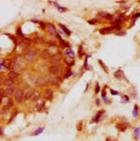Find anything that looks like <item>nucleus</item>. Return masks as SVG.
<instances>
[{"label":"nucleus","mask_w":140,"mask_h":141,"mask_svg":"<svg viewBox=\"0 0 140 141\" xmlns=\"http://www.w3.org/2000/svg\"><path fill=\"white\" fill-rule=\"evenodd\" d=\"M14 98H15V101L17 102L20 103L22 102L23 99L24 98V93L22 89H17V91L15 92V95H14Z\"/></svg>","instance_id":"nucleus-1"},{"label":"nucleus","mask_w":140,"mask_h":141,"mask_svg":"<svg viewBox=\"0 0 140 141\" xmlns=\"http://www.w3.org/2000/svg\"><path fill=\"white\" fill-rule=\"evenodd\" d=\"M35 56H36V52H35V50H30L26 53V55H25V59L28 61V62H30V61H32L35 58Z\"/></svg>","instance_id":"nucleus-2"},{"label":"nucleus","mask_w":140,"mask_h":141,"mask_svg":"<svg viewBox=\"0 0 140 141\" xmlns=\"http://www.w3.org/2000/svg\"><path fill=\"white\" fill-rule=\"evenodd\" d=\"M48 76H46V75L42 76V77H39L38 79L36 81V86L42 85V84L46 83V82L48 81Z\"/></svg>","instance_id":"nucleus-3"},{"label":"nucleus","mask_w":140,"mask_h":141,"mask_svg":"<svg viewBox=\"0 0 140 141\" xmlns=\"http://www.w3.org/2000/svg\"><path fill=\"white\" fill-rule=\"evenodd\" d=\"M59 70H60V67L57 65H52V66H50L49 68H48V72H49V74H57L58 72H59Z\"/></svg>","instance_id":"nucleus-4"},{"label":"nucleus","mask_w":140,"mask_h":141,"mask_svg":"<svg viewBox=\"0 0 140 141\" xmlns=\"http://www.w3.org/2000/svg\"><path fill=\"white\" fill-rule=\"evenodd\" d=\"M114 30V27H106V28H103L100 30V33L102 35H106L108 33H111L112 30Z\"/></svg>","instance_id":"nucleus-5"},{"label":"nucleus","mask_w":140,"mask_h":141,"mask_svg":"<svg viewBox=\"0 0 140 141\" xmlns=\"http://www.w3.org/2000/svg\"><path fill=\"white\" fill-rule=\"evenodd\" d=\"M60 61H61V55H59V54L54 55L51 58L52 63H58V62H60Z\"/></svg>","instance_id":"nucleus-6"},{"label":"nucleus","mask_w":140,"mask_h":141,"mask_svg":"<svg viewBox=\"0 0 140 141\" xmlns=\"http://www.w3.org/2000/svg\"><path fill=\"white\" fill-rule=\"evenodd\" d=\"M44 96L47 100H51L52 97H53V91L50 89H47L44 93Z\"/></svg>","instance_id":"nucleus-7"},{"label":"nucleus","mask_w":140,"mask_h":141,"mask_svg":"<svg viewBox=\"0 0 140 141\" xmlns=\"http://www.w3.org/2000/svg\"><path fill=\"white\" fill-rule=\"evenodd\" d=\"M41 57L42 58V59L46 60L48 59V57H49V52H48V50H43L41 53Z\"/></svg>","instance_id":"nucleus-8"},{"label":"nucleus","mask_w":140,"mask_h":141,"mask_svg":"<svg viewBox=\"0 0 140 141\" xmlns=\"http://www.w3.org/2000/svg\"><path fill=\"white\" fill-rule=\"evenodd\" d=\"M14 91H15V87H7L6 90L5 91V95H11L14 93Z\"/></svg>","instance_id":"nucleus-9"},{"label":"nucleus","mask_w":140,"mask_h":141,"mask_svg":"<svg viewBox=\"0 0 140 141\" xmlns=\"http://www.w3.org/2000/svg\"><path fill=\"white\" fill-rule=\"evenodd\" d=\"M116 127H117V129L119 131H124L127 126H126V125H124V123H118V124L116 125Z\"/></svg>","instance_id":"nucleus-10"},{"label":"nucleus","mask_w":140,"mask_h":141,"mask_svg":"<svg viewBox=\"0 0 140 141\" xmlns=\"http://www.w3.org/2000/svg\"><path fill=\"white\" fill-rule=\"evenodd\" d=\"M52 83L54 85H60L61 83V77H54L52 79Z\"/></svg>","instance_id":"nucleus-11"},{"label":"nucleus","mask_w":140,"mask_h":141,"mask_svg":"<svg viewBox=\"0 0 140 141\" xmlns=\"http://www.w3.org/2000/svg\"><path fill=\"white\" fill-rule=\"evenodd\" d=\"M99 17H101L102 18H107V17H112V16H111L110 14H108V13L105 12V11H101V12H100L98 14Z\"/></svg>","instance_id":"nucleus-12"},{"label":"nucleus","mask_w":140,"mask_h":141,"mask_svg":"<svg viewBox=\"0 0 140 141\" xmlns=\"http://www.w3.org/2000/svg\"><path fill=\"white\" fill-rule=\"evenodd\" d=\"M8 75H9L10 79L12 80V79H15V78H17V76H18V74H17V72H15V71H11V72H10V73L8 74Z\"/></svg>","instance_id":"nucleus-13"},{"label":"nucleus","mask_w":140,"mask_h":141,"mask_svg":"<svg viewBox=\"0 0 140 141\" xmlns=\"http://www.w3.org/2000/svg\"><path fill=\"white\" fill-rule=\"evenodd\" d=\"M33 91H31V90H29V91H27L26 93H25L24 95V99L25 100H29L30 98H31L33 96Z\"/></svg>","instance_id":"nucleus-14"},{"label":"nucleus","mask_w":140,"mask_h":141,"mask_svg":"<svg viewBox=\"0 0 140 141\" xmlns=\"http://www.w3.org/2000/svg\"><path fill=\"white\" fill-rule=\"evenodd\" d=\"M48 31H49L50 34H53L54 35L56 33V30H55V28L53 26L52 24H48Z\"/></svg>","instance_id":"nucleus-15"},{"label":"nucleus","mask_w":140,"mask_h":141,"mask_svg":"<svg viewBox=\"0 0 140 141\" xmlns=\"http://www.w3.org/2000/svg\"><path fill=\"white\" fill-rule=\"evenodd\" d=\"M59 26H60V28H61V30H63L64 32H65L66 34L67 35V36H70V35H71V32H70V30H67V29L66 28V27L64 26L63 24H61V23H60Z\"/></svg>","instance_id":"nucleus-16"},{"label":"nucleus","mask_w":140,"mask_h":141,"mask_svg":"<svg viewBox=\"0 0 140 141\" xmlns=\"http://www.w3.org/2000/svg\"><path fill=\"white\" fill-rule=\"evenodd\" d=\"M65 62H66V63H67L68 66H72L74 63H75L74 60L72 59L71 57H67V58H66V59H65Z\"/></svg>","instance_id":"nucleus-17"},{"label":"nucleus","mask_w":140,"mask_h":141,"mask_svg":"<svg viewBox=\"0 0 140 141\" xmlns=\"http://www.w3.org/2000/svg\"><path fill=\"white\" fill-rule=\"evenodd\" d=\"M65 54L67 55V56H69V57H74L75 56V54H74V52L72 51V50H70V49H67V50L65 51Z\"/></svg>","instance_id":"nucleus-18"},{"label":"nucleus","mask_w":140,"mask_h":141,"mask_svg":"<svg viewBox=\"0 0 140 141\" xmlns=\"http://www.w3.org/2000/svg\"><path fill=\"white\" fill-rule=\"evenodd\" d=\"M57 37H58V39L60 40V42H61V46L63 47V48H65V47H68V43H67L66 42H64L63 40L61 39V37L59 36V35H57Z\"/></svg>","instance_id":"nucleus-19"},{"label":"nucleus","mask_w":140,"mask_h":141,"mask_svg":"<svg viewBox=\"0 0 140 141\" xmlns=\"http://www.w3.org/2000/svg\"><path fill=\"white\" fill-rule=\"evenodd\" d=\"M114 76H115L116 78H118V79H121L122 76H123V72L121 71V70H118V71H117L115 74H114Z\"/></svg>","instance_id":"nucleus-20"},{"label":"nucleus","mask_w":140,"mask_h":141,"mask_svg":"<svg viewBox=\"0 0 140 141\" xmlns=\"http://www.w3.org/2000/svg\"><path fill=\"white\" fill-rule=\"evenodd\" d=\"M12 84H13V81H12V80H11V79H10V80H6V81H5V85L7 86L8 87H12V86H11Z\"/></svg>","instance_id":"nucleus-21"},{"label":"nucleus","mask_w":140,"mask_h":141,"mask_svg":"<svg viewBox=\"0 0 140 141\" xmlns=\"http://www.w3.org/2000/svg\"><path fill=\"white\" fill-rule=\"evenodd\" d=\"M33 41H34V42H36V43H42V42H43V39H42V37H36V38H35L34 39V40H33Z\"/></svg>","instance_id":"nucleus-22"},{"label":"nucleus","mask_w":140,"mask_h":141,"mask_svg":"<svg viewBox=\"0 0 140 141\" xmlns=\"http://www.w3.org/2000/svg\"><path fill=\"white\" fill-rule=\"evenodd\" d=\"M43 130H44L43 127H40V128H38L37 130H36V132H35L34 133H33V135H34V136H36V135H38V134L42 133V132H43Z\"/></svg>","instance_id":"nucleus-23"},{"label":"nucleus","mask_w":140,"mask_h":141,"mask_svg":"<svg viewBox=\"0 0 140 141\" xmlns=\"http://www.w3.org/2000/svg\"><path fill=\"white\" fill-rule=\"evenodd\" d=\"M33 96H34V98H33V100H34V101H36V100H38L39 98H40V93H35Z\"/></svg>","instance_id":"nucleus-24"},{"label":"nucleus","mask_w":140,"mask_h":141,"mask_svg":"<svg viewBox=\"0 0 140 141\" xmlns=\"http://www.w3.org/2000/svg\"><path fill=\"white\" fill-rule=\"evenodd\" d=\"M137 106H135V109L133 111V116L134 117H137Z\"/></svg>","instance_id":"nucleus-25"},{"label":"nucleus","mask_w":140,"mask_h":141,"mask_svg":"<svg viewBox=\"0 0 140 141\" xmlns=\"http://www.w3.org/2000/svg\"><path fill=\"white\" fill-rule=\"evenodd\" d=\"M17 35H19V36H23V33H22V30H21V29H20V28L17 29Z\"/></svg>","instance_id":"nucleus-26"},{"label":"nucleus","mask_w":140,"mask_h":141,"mask_svg":"<svg viewBox=\"0 0 140 141\" xmlns=\"http://www.w3.org/2000/svg\"><path fill=\"white\" fill-rule=\"evenodd\" d=\"M110 92H111V93H112V95H118V91H114V90H112V89H111Z\"/></svg>","instance_id":"nucleus-27"},{"label":"nucleus","mask_w":140,"mask_h":141,"mask_svg":"<svg viewBox=\"0 0 140 141\" xmlns=\"http://www.w3.org/2000/svg\"><path fill=\"white\" fill-rule=\"evenodd\" d=\"M82 47H80V49H79V56L80 57H81V56H83V53H82Z\"/></svg>","instance_id":"nucleus-28"},{"label":"nucleus","mask_w":140,"mask_h":141,"mask_svg":"<svg viewBox=\"0 0 140 141\" xmlns=\"http://www.w3.org/2000/svg\"><path fill=\"white\" fill-rule=\"evenodd\" d=\"M100 92V86H99V83L96 84V89H95V93H98Z\"/></svg>","instance_id":"nucleus-29"},{"label":"nucleus","mask_w":140,"mask_h":141,"mask_svg":"<svg viewBox=\"0 0 140 141\" xmlns=\"http://www.w3.org/2000/svg\"><path fill=\"white\" fill-rule=\"evenodd\" d=\"M88 23H90V24H95V23H97V21L95 20V19H93V20H88Z\"/></svg>","instance_id":"nucleus-30"},{"label":"nucleus","mask_w":140,"mask_h":141,"mask_svg":"<svg viewBox=\"0 0 140 141\" xmlns=\"http://www.w3.org/2000/svg\"><path fill=\"white\" fill-rule=\"evenodd\" d=\"M6 66H7V68H10L11 66V62H10V61H6Z\"/></svg>","instance_id":"nucleus-31"},{"label":"nucleus","mask_w":140,"mask_h":141,"mask_svg":"<svg viewBox=\"0 0 140 141\" xmlns=\"http://www.w3.org/2000/svg\"><path fill=\"white\" fill-rule=\"evenodd\" d=\"M58 9H59V11H61V12H64V11H66L65 8H62V7H61V6H59V8H58Z\"/></svg>","instance_id":"nucleus-32"},{"label":"nucleus","mask_w":140,"mask_h":141,"mask_svg":"<svg viewBox=\"0 0 140 141\" xmlns=\"http://www.w3.org/2000/svg\"><path fill=\"white\" fill-rule=\"evenodd\" d=\"M71 74H72V73H71V72H70V71H69V72H67V73L65 74V78H67V77H69V76L71 75Z\"/></svg>","instance_id":"nucleus-33"},{"label":"nucleus","mask_w":140,"mask_h":141,"mask_svg":"<svg viewBox=\"0 0 140 141\" xmlns=\"http://www.w3.org/2000/svg\"><path fill=\"white\" fill-rule=\"evenodd\" d=\"M122 32H123V31H122ZM117 35H118V36H124V35H125V31H124L123 33H117Z\"/></svg>","instance_id":"nucleus-34"},{"label":"nucleus","mask_w":140,"mask_h":141,"mask_svg":"<svg viewBox=\"0 0 140 141\" xmlns=\"http://www.w3.org/2000/svg\"><path fill=\"white\" fill-rule=\"evenodd\" d=\"M140 17V13H138V14H136V15L133 17V18H136V17Z\"/></svg>","instance_id":"nucleus-35"},{"label":"nucleus","mask_w":140,"mask_h":141,"mask_svg":"<svg viewBox=\"0 0 140 141\" xmlns=\"http://www.w3.org/2000/svg\"><path fill=\"white\" fill-rule=\"evenodd\" d=\"M3 82H4V78L1 77V83H3Z\"/></svg>","instance_id":"nucleus-36"}]
</instances>
